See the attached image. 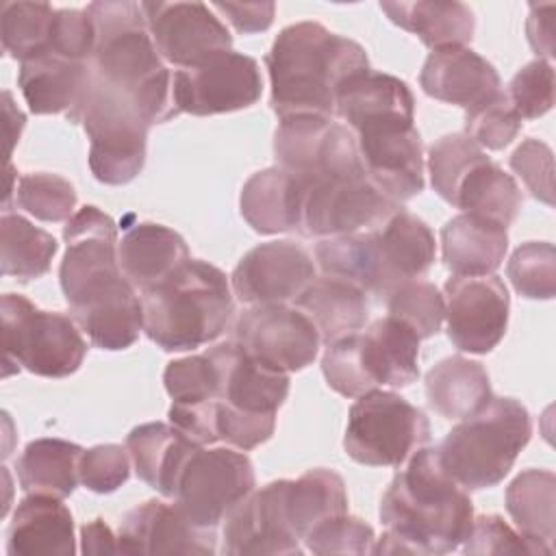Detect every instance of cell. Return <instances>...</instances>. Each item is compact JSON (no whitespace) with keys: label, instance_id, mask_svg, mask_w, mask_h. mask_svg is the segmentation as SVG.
Here are the masks:
<instances>
[{"label":"cell","instance_id":"obj_37","mask_svg":"<svg viewBox=\"0 0 556 556\" xmlns=\"http://www.w3.org/2000/svg\"><path fill=\"white\" fill-rule=\"evenodd\" d=\"M380 250L391 289L421 278L434 263L437 241L430 226L400 206L380 228Z\"/></svg>","mask_w":556,"mask_h":556},{"label":"cell","instance_id":"obj_15","mask_svg":"<svg viewBox=\"0 0 556 556\" xmlns=\"http://www.w3.org/2000/svg\"><path fill=\"white\" fill-rule=\"evenodd\" d=\"M365 178L404 204L424 191V146L415 122L391 119L352 130Z\"/></svg>","mask_w":556,"mask_h":556},{"label":"cell","instance_id":"obj_20","mask_svg":"<svg viewBox=\"0 0 556 556\" xmlns=\"http://www.w3.org/2000/svg\"><path fill=\"white\" fill-rule=\"evenodd\" d=\"M122 554H215V530L191 526L178 508L163 500H148L130 508L119 523Z\"/></svg>","mask_w":556,"mask_h":556},{"label":"cell","instance_id":"obj_8","mask_svg":"<svg viewBox=\"0 0 556 556\" xmlns=\"http://www.w3.org/2000/svg\"><path fill=\"white\" fill-rule=\"evenodd\" d=\"M430 439L421 408L393 391L374 389L352 404L343 434L345 454L367 467H402Z\"/></svg>","mask_w":556,"mask_h":556},{"label":"cell","instance_id":"obj_57","mask_svg":"<svg viewBox=\"0 0 556 556\" xmlns=\"http://www.w3.org/2000/svg\"><path fill=\"white\" fill-rule=\"evenodd\" d=\"M217 400L211 402H195V404H180L172 402L169 406V424L176 426L185 437L195 441L198 445L217 443Z\"/></svg>","mask_w":556,"mask_h":556},{"label":"cell","instance_id":"obj_19","mask_svg":"<svg viewBox=\"0 0 556 556\" xmlns=\"http://www.w3.org/2000/svg\"><path fill=\"white\" fill-rule=\"evenodd\" d=\"M289 480H274L254 489L224 519L222 552L243 554H302V541L293 534L287 517Z\"/></svg>","mask_w":556,"mask_h":556},{"label":"cell","instance_id":"obj_32","mask_svg":"<svg viewBox=\"0 0 556 556\" xmlns=\"http://www.w3.org/2000/svg\"><path fill=\"white\" fill-rule=\"evenodd\" d=\"M426 397L445 419H467L480 413L493 397L486 369L465 356L441 358L426 374Z\"/></svg>","mask_w":556,"mask_h":556},{"label":"cell","instance_id":"obj_44","mask_svg":"<svg viewBox=\"0 0 556 556\" xmlns=\"http://www.w3.org/2000/svg\"><path fill=\"white\" fill-rule=\"evenodd\" d=\"M15 202L35 219L52 224L67 222L76 208V189L59 174L33 172L20 176Z\"/></svg>","mask_w":556,"mask_h":556},{"label":"cell","instance_id":"obj_13","mask_svg":"<svg viewBox=\"0 0 556 556\" xmlns=\"http://www.w3.org/2000/svg\"><path fill=\"white\" fill-rule=\"evenodd\" d=\"M172 91L178 113L204 117L256 104L263 78L256 59L226 50L195 67L176 70Z\"/></svg>","mask_w":556,"mask_h":556},{"label":"cell","instance_id":"obj_22","mask_svg":"<svg viewBox=\"0 0 556 556\" xmlns=\"http://www.w3.org/2000/svg\"><path fill=\"white\" fill-rule=\"evenodd\" d=\"M219 374V400L245 413H274L289 393V374L274 371L232 341L206 350Z\"/></svg>","mask_w":556,"mask_h":556},{"label":"cell","instance_id":"obj_52","mask_svg":"<svg viewBox=\"0 0 556 556\" xmlns=\"http://www.w3.org/2000/svg\"><path fill=\"white\" fill-rule=\"evenodd\" d=\"M508 100L521 119H539L554 106V70L549 61L526 63L508 83Z\"/></svg>","mask_w":556,"mask_h":556},{"label":"cell","instance_id":"obj_36","mask_svg":"<svg viewBox=\"0 0 556 556\" xmlns=\"http://www.w3.org/2000/svg\"><path fill=\"white\" fill-rule=\"evenodd\" d=\"M450 204L508 228L517 219L523 195L515 178L484 152L460 178Z\"/></svg>","mask_w":556,"mask_h":556},{"label":"cell","instance_id":"obj_25","mask_svg":"<svg viewBox=\"0 0 556 556\" xmlns=\"http://www.w3.org/2000/svg\"><path fill=\"white\" fill-rule=\"evenodd\" d=\"M304 182L282 167L252 174L241 189L239 208L248 226L261 235L300 232Z\"/></svg>","mask_w":556,"mask_h":556},{"label":"cell","instance_id":"obj_59","mask_svg":"<svg viewBox=\"0 0 556 556\" xmlns=\"http://www.w3.org/2000/svg\"><path fill=\"white\" fill-rule=\"evenodd\" d=\"M556 4H530V13L526 20V33L532 50L539 54V59L547 61L554 56V17Z\"/></svg>","mask_w":556,"mask_h":556},{"label":"cell","instance_id":"obj_26","mask_svg":"<svg viewBox=\"0 0 556 556\" xmlns=\"http://www.w3.org/2000/svg\"><path fill=\"white\" fill-rule=\"evenodd\" d=\"M334 115L350 130L391 119L415 122V98L404 80L369 67L341 85Z\"/></svg>","mask_w":556,"mask_h":556},{"label":"cell","instance_id":"obj_53","mask_svg":"<svg viewBox=\"0 0 556 556\" xmlns=\"http://www.w3.org/2000/svg\"><path fill=\"white\" fill-rule=\"evenodd\" d=\"M130 454L117 443L93 445L83 452L78 478L93 493H113L130 478Z\"/></svg>","mask_w":556,"mask_h":556},{"label":"cell","instance_id":"obj_12","mask_svg":"<svg viewBox=\"0 0 556 556\" xmlns=\"http://www.w3.org/2000/svg\"><path fill=\"white\" fill-rule=\"evenodd\" d=\"M400 206L363 174L315 180L304 185L300 232L328 239L378 230Z\"/></svg>","mask_w":556,"mask_h":556},{"label":"cell","instance_id":"obj_4","mask_svg":"<svg viewBox=\"0 0 556 556\" xmlns=\"http://www.w3.org/2000/svg\"><path fill=\"white\" fill-rule=\"evenodd\" d=\"M226 274L189 258L159 285L141 291L143 332L165 352H187L215 341L235 313Z\"/></svg>","mask_w":556,"mask_h":556},{"label":"cell","instance_id":"obj_56","mask_svg":"<svg viewBox=\"0 0 556 556\" xmlns=\"http://www.w3.org/2000/svg\"><path fill=\"white\" fill-rule=\"evenodd\" d=\"M510 167L539 202L554 206V154L547 143L539 139L521 141L510 154Z\"/></svg>","mask_w":556,"mask_h":556},{"label":"cell","instance_id":"obj_11","mask_svg":"<svg viewBox=\"0 0 556 556\" xmlns=\"http://www.w3.org/2000/svg\"><path fill=\"white\" fill-rule=\"evenodd\" d=\"M278 167L304 185L326 178L365 176L352 130L324 115H295L280 119L274 132Z\"/></svg>","mask_w":556,"mask_h":556},{"label":"cell","instance_id":"obj_48","mask_svg":"<svg viewBox=\"0 0 556 556\" xmlns=\"http://www.w3.org/2000/svg\"><path fill=\"white\" fill-rule=\"evenodd\" d=\"M163 384L172 402L195 404L219 400V374L206 352L167 363Z\"/></svg>","mask_w":556,"mask_h":556},{"label":"cell","instance_id":"obj_50","mask_svg":"<svg viewBox=\"0 0 556 556\" xmlns=\"http://www.w3.org/2000/svg\"><path fill=\"white\" fill-rule=\"evenodd\" d=\"M304 549L313 554H374L376 534L369 523L348 513L337 515L313 528L304 539Z\"/></svg>","mask_w":556,"mask_h":556},{"label":"cell","instance_id":"obj_35","mask_svg":"<svg viewBox=\"0 0 556 556\" xmlns=\"http://www.w3.org/2000/svg\"><path fill=\"white\" fill-rule=\"evenodd\" d=\"M83 334L109 352L130 348L143 330V308L137 289L126 282L117 291L70 311Z\"/></svg>","mask_w":556,"mask_h":556},{"label":"cell","instance_id":"obj_46","mask_svg":"<svg viewBox=\"0 0 556 556\" xmlns=\"http://www.w3.org/2000/svg\"><path fill=\"white\" fill-rule=\"evenodd\" d=\"M484 154L465 132H452L437 139L428 150L430 185L447 204L467 169Z\"/></svg>","mask_w":556,"mask_h":556},{"label":"cell","instance_id":"obj_60","mask_svg":"<svg viewBox=\"0 0 556 556\" xmlns=\"http://www.w3.org/2000/svg\"><path fill=\"white\" fill-rule=\"evenodd\" d=\"M80 549L85 554H117L119 539L102 519H93L80 528Z\"/></svg>","mask_w":556,"mask_h":556},{"label":"cell","instance_id":"obj_43","mask_svg":"<svg viewBox=\"0 0 556 556\" xmlns=\"http://www.w3.org/2000/svg\"><path fill=\"white\" fill-rule=\"evenodd\" d=\"M389 315L406 321L419 339H430L441 330L445 319V300L428 280H406L384 298Z\"/></svg>","mask_w":556,"mask_h":556},{"label":"cell","instance_id":"obj_6","mask_svg":"<svg viewBox=\"0 0 556 556\" xmlns=\"http://www.w3.org/2000/svg\"><path fill=\"white\" fill-rule=\"evenodd\" d=\"M67 119L83 124L89 137V169L98 182L126 185L139 176L150 122L128 96L93 78L89 70L83 96Z\"/></svg>","mask_w":556,"mask_h":556},{"label":"cell","instance_id":"obj_23","mask_svg":"<svg viewBox=\"0 0 556 556\" xmlns=\"http://www.w3.org/2000/svg\"><path fill=\"white\" fill-rule=\"evenodd\" d=\"M76 552L74 519L61 497L26 493L7 530L9 556H67Z\"/></svg>","mask_w":556,"mask_h":556},{"label":"cell","instance_id":"obj_33","mask_svg":"<svg viewBox=\"0 0 556 556\" xmlns=\"http://www.w3.org/2000/svg\"><path fill=\"white\" fill-rule=\"evenodd\" d=\"M315 263L321 274L350 280L367 295L387 298L391 291L378 230L321 239L315 245Z\"/></svg>","mask_w":556,"mask_h":556},{"label":"cell","instance_id":"obj_17","mask_svg":"<svg viewBox=\"0 0 556 556\" xmlns=\"http://www.w3.org/2000/svg\"><path fill=\"white\" fill-rule=\"evenodd\" d=\"M141 9L156 52L180 70L232 50L230 30L204 2H141Z\"/></svg>","mask_w":556,"mask_h":556},{"label":"cell","instance_id":"obj_42","mask_svg":"<svg viewBox=\"0 0 556 556\" xmlns=\"http://www.w3.org/2000/svg\"><path fill=\"white\" fill-rule=\"evenodd\" d=\"M56 9L46 2H4L0 15L2 50L20 63L48 52Z\"/></svg>","mask_w":556,"mask_h":556},{"label":"cell","instance_id":"obj_7","mask_svg":"<svg viewBox=\"0 0 556 556\" xmlns=\"http://www.w3.org/2000/svg\"><path fill=\"white\" fill-rule=\"evenodd\" d=\"M2 343L4 369L15 365L43 378L72 376L87 354L72 315L41 311L20 293L2 295Z\"/></svg>","mask_w":556,"mask_h":556},{"label":"cell","instance_id":"obj_39","mask_svg":"<svg viewBox=\"0 0 556 556\" xmlns=\"http://www.w3.org/2000/svg\"><path fill=\"white\" fill-rule=\"evenodd\" d=\"M343 513H348V491L337 471L317 467L289 480L287 517L300 541L326 519Z\"/></svg>","mask_w":556,"mask_h":556},{"label":"cell","instance_id":"obj_16","mask_svg":"<svg viewBox=\"0 0 556 556\" xmlns=\"http://www.w3.org/2000/svg\"><path fill=\"white\" fill-rule=\"evenodd\" d=\"M443 300L447 337L460 352L486 354L504 339L510 295L500 276H452Z\"/></svg>","mask_w":556,"mask_h":556},{"label":"cell","instance_id":"obj_1","mask_svg":"<svg viewBox=\"0 0 556 556\" xmlns=\"http://www.w3.org/2000/svg\"><path fill=\"white\" fill-rule=\"evenodd\" d=\"M387 532L374 554H447L463 545L473 521V504L441 465L437 447H419L380 500Z\"/></svg>","mask_w":556,"mask_h":556},{"label":"cell","instance_id":"obj_30","mask_svg":"<svg viewBox=\"0 0 556 556\" xmlns=\"http://www.w3.org/2000/svg\"><path fill=\"white\" fill-rule=\"evenodd\" d=\"M506 250V228L480 215L460 213L441 228L443 263L454 276L495 274Z\"/></svg>","mask_w":556,"mask_h":556},{"label":"cell","instance_id":"obj_14","mask_svg":"<svg viewBox=\"0 0 556 556\" xmlns=\"http://www.w3.org/2000/svg\"><path fill=\"white\" fill-rule=\"evenodd\" d=\"M235 341L248 356L282 374L308 367L321 343L313 321L287 304H258L243 311L235 324Z\"/></svg>","mask_w":556,"mask_h":556},{"label":"cell","instance_id":"obj_34","mask_svg":"<svg viewBox=\"0 0 556 556\" xmlns=\"http://www.w3.org/2000/svg\"><path fill=\"white\" fill-rule=\"evenodd\" d=\"M380 9L387 17L419 37L430 50L465 46L471 41L476 30L473 11L463 2H434V0H415V2H380Z\"/></svg>","mask_w":556,"mask_h":556},{"label":"cell","instance_id":"obj_21","mask_svg":"<svg viewBox=\"0 0 556 556\" xmlns=\"http://www.w3.org/2000/svg\"><path fill=\"white\" fill-rule=\"evenodd\" d=\"M419 85L426 96L465 111L502 91L497 70L467 46L432 50L424 61Z\"/></svg>","mask_w":556,"mask_h":556},{"label":"cell","instance_id":"obj_55","mask_svg":"<svg viewBox=\"0 0 556 556\" xmlns=\"http://www.w3.org/2000/svg\"><path fill=\"white\" fill-rule=\"evenodd\" d=\"M217 437L219 441L248 452L271 439L276 428V415L274 413H245L241 408H235L222 400H217Z\"/></svg>","mask_w":556,"mask_h":556},{"label":"cell","instance_id":"obj_47","mask_svg":"<svg viewBox=\"0 0 556 556\" xmlns=\"http://www.w3.org/2000/svg\"><path fill=\"white\" fill-rule=\"evenodd\" d=\"M521 122L506 91H500L476 109L465 111V135L482 150H502L519 135Z\"/></svg>","mask_w":556,"mask_h":556},{"label":"cell","instance_id":"obj_49","mask_svg":"<svg viewBox=\"0 0 556 556\" xmlns=\"http://www.w3.org/2000/svg\"><path fill=\"white\" fill-rule=\"evenodd\" d=\"M321 371L328 387L345 397L356 400L376 389L361 361L358 332H352L326 345V352L321 356Z\"/></svg>","mask_w":556,"mask_h":556},{"label":"cell","instance_id":"obj_41","mask_svg":"<svg viewBox=\"0 0 556 556\" xmlns=\"http://www.w3.org/2000/svg\"><path fill=\"white\" fill-rule=\"evenodd\" d=\"M59 250L56 239L33 226L17 213H4L0 219V265L4 276L22 282L48 274L52 258Z\"/></svg>","mask_w":556,"mask_h":556},{"label":"cell","instance_id":"obj_54","mask_svg":"<svg viewBox=\"0 0 556 556\" xmlns=\"http://www.w3.org/2000/svg\"><path fill=\"white\" fill-rule=\"evenodd\" d=\"M96 50V26L87 9H56L48 52L70 61L89 63Z\"/></svg>","mask_w":556,"mask_h":556},{"label":"cell","instance_id":"obj_40","mask_svg":"<svg viewBox=\"0 0 556 556\" xmlns=\"http://www.w3.org/2000/svg\"><path fill=\"white\" fill-rule=\"evenodd\" d=\"M556 476L549 469H526L506 489V510L528 539L554 541Z\"/></svg>","mask_w":556,"mask_h":556},{"label":"cell","instance_id":"obj_51","mask_svg":"<svg viewBox=\"0 0 556 556\" xmlns=\"http://www.w3.org/2000/svg\"><path fill=\"white\" fill-rule=\"evenodd\" d=\"M460 547L465 554H552L547 543L528 539L510 528L500 515L473 517L469 534Z\"/></svg>","mask_w":556,"mask_h":556},{"label":"cell","instance_id":"obj_29","mask_svg":"<svg viewBox=\"0 0 556 556\" xmlns=\"http://www.w3.org/2000/svg\"><path fill=\"white\" fill-rule=\"evenodd\" d=\"M87 76L89 63H78L52 52H43L20 63L17 87L30 113H65L70 117L83 96Z\"/></svg>","mask_w":556,"mask_h":556},{"label":"cell","instance_id":"obj_58","mask_svg":"<svg viewBox=\"0 0 556 556\" xmlns=\"http://www.w3.org/2000/svg\"><path fill=\"white\" fill-rule=\"evenodd\" d=\"M211 9L219 11L243 35L267 30L276 13L274 2H213Z\"/></svg>","mask_w":556,"mask_h":556},{"label":"cell","instance_id":"obj_9","mask_svg":"<svg viewBox=\"0 0 556 556\" xmlns=\"http://www.w3.org/2000/svg\"><path fill=\"white\" fill-rule=\"evenodd\" d=\"M63 241L65 256L59 280L70 311L115 291L128 280L119 267L117 226L98 206L78 208L65 222Z\"/></svg>","mask_w":556,"mask_h":556},{"label":"cell","instance_id":"obj_45","mask_svg":"<svg viewBox=\"0 0 556 556\" xmlns=\"http://www.w3.org/2000/svg\"><path fill=\"white\" fill-rule=\"evenodd\" d=\"M508 280L528 300H552L556 293V250L549 241L521 243L508 258Z\"/></svg>","mask_w":556,"mask_h":556},{"label":"cell","instance_id":"obj_3","mask_svg":"<svg viewBox=\"0 0 556 556\" xmlns=\"http://www.w3.org/2000/svg\"><path fill=\"white\" fill-rule=\"evenodd\" d=\"M87 13L96 26L93 78L128 96L150 126L176 117L174 72L156 52L141 2L100 0L87 4Z\"/></svg>","mask_w":556,"mask_h":556},{"label":"cell","instance_id":"obj_31","mask_svg":"<svg viewBox=\"0 0 556 556\" xmlns=\"http://www.w3.org/2000/svg\"><path fill=\"white\" fill-rule=\"evenodd\" d=\"M295 304L313 321L326 345L358 332L369 317L367 293L354 282L328 274L315 276Z\"/></svg>","mask_w":556,"mask_h":556},{"label":"cell","instance_id":"obj_2","mask_svg":"<svg viewBox=\"0 0 556 556\" xmlns=\"http://www.w3.org/2000/svg\"><path fill=\"white\" fill-rule=\"evenodd\" d=\"M278 119L295 115L334 117L337 93L345 80L369 70L367 52L350 37L319 22L285 26L265 54Z\"/></svg>","mask_w":556,"mask_h":556},{"label":"cell","instance_id":"obj_10","mask_svg":"<svg viewBox=\"0 0 556 556\" xmlns=\"http://www.w3.org/2000/svg\"><path fill=\"white\" fill-rule=\"evenodd\" d=\"M254 486V465L245 454L200 445L187 458L172 502L191 526L215 530Z\"/></svg>","mask_w":556,"mask_h":556},{"label":"cell","instance_id":"obj_28","mask_svg":"<svg viewBox=\"0 0 556 556\" xmlns=\"http://www.w3.org/2000/svg\"><path fill=\"white\" fill-rule=\"evenodd\" d=\"M195 447H200L195 441L163 421L141 424L126 437V450L137 476L167 500L174 497L178 476Z\"/></svg>","mask_w":556,"mask_h":556},{"label":"cell","instance_id":"obj_38","mask_svg":"<svg viewBox=\"0 0 556 556\" xmlns=\"http://www.w3.org/2000/svg\"><path fill=\"white\" fill-rule=\"evenodd\" d=\"M83 447L65 439H35L17 458V480L24 493L67 497L74 493Z\"/></svg>","mask_w":556,"mask_h":556},{"label":"cell","instance_id":"obj_27","mask_svg":"<svg viewBox=\"0 0 556 556\" xmlns=\"http://www.w3.org/2000/svg\"><path fill=\"white\" fill-rule=\"evenodd\" d=\"M117 256L122 274L139 293L159 285L191 258L185 239L176 230L154 222H141L128 228L119 239Z\"/></svg>","mask_w":556,"mask_h":556},{"label":"cell","instance_id":"obj_5","mask_svg":"<svg viewBox=\"0 0 556 556\" xmlns=\"http://www.w3.org/2000/svg\"><path fill=\"white\" fill-rule=\"evenodd\" d=\"M532 419L513 397H491L476 415L460 419L437 445L443 469L465 489L480 491L500 484L528 445Z\"/></svg>","mask_w":556,"mask_h":556},{"label":"cell","instance_id":"obj_24","mask_svg":"<svg viewBox=\"0 0 556 556\" xmlns=\"http://www.w3.org/2000/svg\"><path fill=\"white\" fill-rule=\"evenodd\" d=\"M419 337L402 319L387 315L358 330L363 367L374 387L402 389L419 376Z\"/></svg>","mask_w":556,"mask_h":556},{"label":"cell","instance_id":"obj_18","mask_svg":"<svg viewBox=\"0 0 556 556\" xmlns=\"http://www.w3.org/2000/svg\"><path fill=\"white\" fill-rule=\"evenodd\" d=\"M317 263L295 241L258 243L241 256L230 274L232 293L250 306L287 304L315 280Z\"/></svg>","mask_w":556,"mask_h":556}]
</instances>
